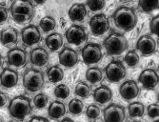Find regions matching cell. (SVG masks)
I'll return each instance as SVG.
<instances>
[{
	"instance_id": "6da1fadb",
	"label": "cell",
	"mask_w": 159,
	"mask_h": 122,
	"mask_svg": "<svg viewBox=\"0 0 159 122\" xmlns=\"http://www.w3.org/2000/svg\"><path fill=\"white\" fill-rule=\"evenodd\" d=\"M12 20L17 24H25L34 18L35 9L30 0H13L10 7Z\"/></svg>"
},
{
	"instance_id": "7a4b0ae2",
	"label": "cell",
	"mask_w": 159,
	"mask_h": 122,
	"mask_svg": "<svg viewBox=\"0 0 159 122\" xmlns=\"http://www.w3.org/2000/svg\"><path fill=\"white\" fill-rule=\"evenodd\" d=\"M112 19L114 25L125 32H129L134 29L138 20L135 11L127 6H122L116 9L112 14Z\"/></svg>"
},
{
	"instance_id": "3957f363",
	"label": "cell",
	"mask_w": 159,
	"mask_h": 122,
	"mask_svg": "<svg viewBox=\"0 0 159 122\" xmlns=\"http://www.w3.org/2000/svg\"><path fill=\"white\" fill-rule=\"evenodd\" d=\"M32 112L31 100L25 96L13 97L9 104V114L17 120H24Z\"/></svg>"
},
{
	"instance_id": "277c9868",
	"label": "cell",
	"mask_w": 159,
	"mask_h": 122,
	"mask_svg": "<svg viewBox=\"0 0 159 122\" xmlns=\"http://www.w3.org/2000/svg\"><path fill=\"white\" fill-rule=\"evenodd\" d=\"M103 45L107 54L112 56L122 54L129 47L127 38L119 33H111L109 35L105 38Z\"/></svg>"
},
{
	"instance_id": "5b68a950",
	"label": "cell",
	"mask_w": 159,
	"mask_h": 122,
	"mask_svg": "<svg viewBox=\"0 0 159 122\" xmlns=\"http://www.w3.org/2000/svg\"><path fill=\"white\" fill-rule=\"evenodd\" d=\"M45 84V78L43 73L37 69L30 68L23 74V85L25 89L31 93L40 91Z\"/></svg>"
},
{
	"instance_id": "8992f818",
	"label": "cell",
	"mask_w": 159,
	"mask_h": 122,
	"mask_svg": "<svg viewBox=\"0 0 159 122\" xmlns=\"http://www.w3.org/2000/svg\"><path fill=\"white\" fill-rule=\"evenodd\" d=\"M106 78L111 83H117L125 78L127 71L123 63L119 60H112L105 68Z\"/></svg>"
},
{
	"instance_id": "52a82bcc",
	"label": "cell",
	"mask_w": 159,
	"mask_h": 122,
	"mask_svg": "<svg viewBox=\"0 0 159 122\" xmlns=\"http://www.w3.org/2000/svg\"><path fill=\"white\" fill-rule=\"evenodd\" d=\"M81 56L85 64L93 65L102 59L103 54L100 45L96 43H89L83 47L81 51Z\"/></svg>"
},
{
	"instance_id": "ba28073f",
	"label": "cell",
	"mask_w": 159,
	"mask_h": 122,
	"mask_svg": "<svg viewBox=\"0 0 159 122\" xmlns=\"http://www.w3.org/2000/svg\"><path fill=\"white\" fill-rule=\"evenodd\" d=\"M65 37L69 44L79 46L88 39V34L84 27L75 24L66 30Z\"/></svg>"
},
{
	"instance_id": "9c48e42d",
	"label": "cell",
	"mask_w": 159,
	"mask_h": 122,
	"mask_svg": "<svg viewBox=\"0 0 159 122\" xmlns=\"http://www.w3.org/2000/svg\"><path fill=\"white\" fill-rule=\"evenodd\" d=\"M90 29L93 35L96 36L103 35L110 29L109 18L104 13H97L91 18L90 20Z\"/></svg>"
},
{
	"instance_id": "30bf717a",
	"label": "cell",
	"mask_w": 159,
	"mask_h": 122,
	"mask_svg": "<svg viewBox=\"0 0 159 122\" xmlns=\"http://www.w3.org/2000/svg\"><path fill=\"white\" fill-rule=\"evenodd\" d=\"M41 33L38 27L34 25H29L21 30V40L25 46L32 47L37 45L41 41Z\"/></svg>"
},
{
	"instance_id": "8fae6325",
	"label": "cell",
	"mask_w": 159,
	"mask_h": 122,
	"mask_svg": "<svg viewBox=\"0 0 159 122\" xmlns=\"http://www.w3.org/2000/svg\"><path fill=\"white\" fill-rule=\"evenodd\" d=\"M104 122H124L126 114L124 107L118 104H111L103 111Z\"/></svg>"
},
{
	"instance_id": "7c38bea8",
	"label": "cell",
	"mask_w": 159,
	"mask_h": 122,
	"mask_svg": "<svg viewBox=\"0 0 159 122\" xmlns=\"http://www.w3.org/2000/svg\"><path fill=\"white\" fill-rule=\"evenodd\" d=\"M138 81L144 89L153 90L158 84V73L154 69H145L139 74Z\"/></svg>"
},
{
	"instance_id": "4fadbf2b",
	"label": "cell",
	"mask_w": 159,
	"mask_h": 122,
	"mask_svg": "<svg viewBox=\"0 0 159 122\" xmlns=\"http://www.w3.org/2000/svg\"><path fill=\"white\" fill-rule=\"evenodd\" d=\"M136 49L143 56H150L156 51V42L151 35H142L136 43Z\"/></svg>"
},
{
	"instance_id": "5bb4252c",
	"label": "cell",
	"mask_w": 159,
	"mask_h": 122,
	"mask_svg": "<svg viewBox=\"0 0 159 122\" xmlns=\"http://www.w3.org/2000/svg\"><path fill=\"white\" fill-rule=\"evenodd\" d=\"M7 60L9 65L16 68H22L27 63V54L20 48H12L7 53Z\"/></svg>"
},
{
	"instance_id": "9a60e30c",
	"label": "cell",
	"mask_w": 159,
	"mask_h": 122,
	"mask_svg": "<svg viewBox=\"0 0 159 122\" xmlns=\"http://www.w3.org/2000/svg\"><path fill=\"white\" fill-rule=\"evenodd\" d=\"M119 93L122 98L126 101L136 98L140 93V89L137 83L134 80H127L119 87Z\"/></svg>"
},
{
	"instance_id": "2e32d148",
	"label": "cell",
	"mask_w": 159,
	"mask_h": 122,
	"mask_svg": "<svg viewBox=\"0 0 159 122\" xmlns=\"http://www.w3.org/2000/svg\"><path fill=\"white\" fill-rule=\"evenodd\" d=\"M59 63L66 68H74L77 65L79 58L77 53L71 48L65 47L58 54Z\"/></svg>"
},
{
	"instance_id": "e0dca14e",
	"label": "cell",
	"mask_w": 159,
	"mask_h": 122,
	"mask_svg": "<svg viewBox=\"0 0 159 122\" xmlns=\"http://www.w3.org/2000/svg\"><path fill=\"white\" fill-rule=\"evenodd\" d=\"M50 55L49 53L41 47H37L31 51L30 53V61L34 66L43 67L46 66L49 62Z\"/></svg>"
},
{
	"instance_id": "ac0fdd59",
	"label": "cell",
	"mask_w": 159,
	"mask_h": 122,
	"mask_svg": "<svg viewBox=\"0 0 159 122\" xmlns=\"http://www.w3.org/2000/svg\"><path fill=\"white\" fill-rule=\"evenodd\" d=\"M18 82V73L10 68H5L0 73V83L6 89L16 87Z\"/></svg>"
},
{
	"instance_id": "d6986e66",
	"label": "cell",
	"mask_w": 159,
	"mask_h": 122,
	"mask_svg": "<svg viewBox=\"0 0 159 122\" xmlns=\"http://www.w3.org/2000/svg\"><path fill=\"white\" fill-rule=\"evenodd\" d=\"M18 40V33L16 29L7 28L1 30L0 33V42L5 47H12Z\"/></svg>"
},
{
	"instance_id": "ffe728a7",
	"label": "cell",
	"mask_w": 159,
	"mask_h": 122,
	"mask_svg": "<svg viewBox=\"0 0 159 122\" xmlns=\"http://www.w3.org/2000/svg\"><path fill=\"white\" fill-rule=\"evenodd\" d=\"M87 8L86 5L82 3H75L71 5V7L69 10V17L73 22H81L83 21L87 16Z\"/></svg>"
},
{
	"instance_id": "44dd1931",
	"label": "cell",
	"mask_w": 159,
	"mask_h": 122,
	"mask_svg": "<svg viewBox=\"0 0 159 122\" xmlns=\"http://www.w3.org/2000/svg\"><path fill=\"white\" fill-rule=\"evenodd\" d=\"M112 98V92L107 86H100L93 92V99L99 104H106Z\"/></svg>"
},
{
	"instance_id": "7402d4cb",
	"label": "cell",
	"mask_w": 159,
	"mask_h": 122,
	"mask_svg": "<svg viewBox=\"0 0 159 122\" xmlns=\"http://www.w3.org/2000/svg\"><path fill=\"white\" fill-rule=\"evenodd\" d=\"M48 113H49V116L52 119H54V120L60 119L66 114V107L62 102L55 100L52 102L51 105L49 106Z\"/></svg>"
},
{
	"instance_id": "603a6c76",
	"label": "cell",
	"mask_w": 159,
	"mask_h": 122,
	"mask_svg": "<svg viewBox=\"0 0 159 122\" xmlns=\"http://www.w3.org/2000/svg\"><path fill=\"white\" fill-rule=\"evenodd\" d=\"M46 46L51 52L58 51L63 46V36L58 33H52L46 37Z\"/></svg>"
},
{
	"instance_id": "cb8c5ba5",
	"label": "cell",
	"mask_w": 159,
	"mask_h": 122,
	"mask_svg": "<svg viewBox=\"0 0 159 122\" xmlns=\"http://www.w3.org/2000/svg\"><path fill=\"white\" fill-rule=\"evenodd\" d=\"M47 76L50 82L58 83L64 78V71L58 65H53L48 69Z\"/></svg>"
},
{
	"instance_id": "d4e9b609",
	"label": "cell",
	"mask_w": 159,
	"mask_h": 122,
	"mask_svg": "<svg viewBox=\"0 0 159 122\" xmlns=\"http://www.w3.org/2000/svg\"><path fill=\"white\" fill-rule=\"evenodd\" d=\"M86 79L92 84L99 83L103 79V73L100 68L92 67L86 71Z\"/></svg>"
},
{
	"instance_id": "484cf974",
	"label": "cell",
	"mask_w": 159,
	"mask_h": 122,
	"mask_svg": "<svg viewBox=\"0 0 159 122\" xmlns=\"http://www.w3.org/2000/svg\"><path fill=\"white\" fill-rule=\"evenodd\" d=\"M128 112L132 118L142 117L145 112V107L141 102H134L129 105Z\"/></svg>"
},
{
	"instance_id": "4316f807",
	"label": "cell",
	"mask_w": 159,
	"mask_h": 122,
	"mask_svg": "<svg viewBox=\"0 0 159 122\" xmlns=\"http://www.w3.org/2000/svg\"><path fill=\"white\" fill-rule=\"evenodd\" d=\"M39 27L44 33H49L55 29L56 21L53 17L50 16V15H46V16H44L40 20Z\"/></svg>"
},
{
	"instance_id": "83f0119b",
	"label": "cell",
	"mask_w": 159,
	"mask_h": 122,
	"mask_svg": "<svg viewBox=\"0 0 159 122\" xmlns=\"http://www.w3.org/2000/svg\"><path fill=\"white\" fill-rule=\"evenodd\" d=\"M139 8L145 12H152L158 9L159 0H138Z\"/></svg>"
},
{
	"instance_id": "f1b7e54d",
	"label": "cell",
	"mask_w": 159,
	"mask_h": 122,
	"mask_svg": "<svg viewBox=\"0 0 159 122\" xmlns=\"http://www.w3.org/2000/svg\"><path fill=\"white\" fill-rule=\"evenodd\" d=\"M75 92V95L77 96L82 97V98H86V97L90 96V95H91V87L87 83L80 81L76 84Z\"/></svg>"
},
{
	"instance_id": "f546056e",
	"label": "cell",
	"mask_w": 159,
	"mask_h": 122,
	"mask_svg": "<svg viewBox=\"0 0 159 122\" xmlns=\"http://www.w3.org/2000/svg\"><path fill=\"white\" fill-rule=\"evenodd\" d=\"M84 109V104L80 99H71L69 103V111L75 115H79Z\"/></svg>"
},
{
	"instance_id": "4dcf8cb0",
	"label": "cell",
	"mask_w": 159,
	"mask_h": 122,
	"mask_svg": "<svg viewBox=\"0 0 159 122\" xmlns=\"http://www.w3.org/2000/svg\"><path fill=\"white\" fill-rule=\"evenodd\" d=\"M124 60L129 67H136L139 63V55L137 54V53L134 50L129 51L126 54Z\"/></svg>"
},
{
	"instance_id": "1f68e13d",
	"label": "cell",
	"mask_w": 159,
	"mask_h": 122,
	"mask_svg": "<svg viewBox=\"0 0 159 122\" xmlns=\"http://www.w3.org/2000/svg\"><path fill=\"white\" fill-rule=\"evenodd\" d=\"M54 96L59 99H66L70 96V89L65 84H58L54 88Z\"/></svg>"
},
{
	"instance_id": "d6a6232c",
	"label": "cell",
	"mask_w": 159,
	"mask_h": 122,
	"mask_svg": "<svg viewBox=\"0 0 159 122\" xmlns=\"http://www.w3.org/2000/svg\"><path fill=\"white\" fill-rule=\"evenodd\" d=\"M86 6L92 12H99L105 8L106 1L105 0H87Z\"/></svg>"
},
{
	"instance_id": "836d02e7",
	"label": "cell",
	"mask_w": 159,
	"mask_h": 122,
	"mask_svg": "<svg viewBox=\"0 0 159 122\" xmlns=\"http://www.w3.org/2000/svg\"><path fill=\"white\" fill-rule=\"evenodd\" d=\"M49 102V97L45 94H38L34 97V104L37 109L45 108Z\"/></svg>"
},
{
	"instance_id": "e575fe53",
	"label": "cell",
	"mask_w": 159,
	"mask_h": 122,
	"mask_svg": "<svg viewBox=\"0 0 159 122\" xmlns=\"http://www.w3.org/2000/svg\"><path fill=\"white\" fill-rule=\"evenodd\" d=\"M86 115H87V117H88L89 119H92V120L98 118L99 115H100L99 107H97L94 104L90 105L88 108H87V110H86Z\"/></svg>"
},
{
	"instance_id": "d590c367",
	"label": "cell",
	"mask_w": 159,
	"mask_h": 122,
	"mask_svg": "<svg viewBox=\"0 0 159 122\" xmlns=\"http://www.w3.org/2000/svg\"><path fill=\"white\" fill-rule=\"evenodd\" d=\"M158 23H159V16L158 15H155L154 17H152V19L151 20V23H150L151 33L152 35H158Z\"/></svg>"
},
{
	"instance_id": "8d00e7d4",
	"label": "cell",
	"mask_w": 159,
	"mask_h": 122,
	"mask_svg": "<svg viewBox=\"0 0 159 122\" xmlns=\"http://www.w3.org/2000/svg\"><path fill=\"white\" fill-rule=\"evenodd\" d=\"M158 105L157 104H151L148 107V115L151 118H158Z\"/></svg>"
},
{
	"instance_id": "74e56055",
	"label": "cell",
	"mask_w": 159,
	"mask_h": 122,
	"mask_svg": "<svg viewBox=\"0 0 159 122\" xmlns=\"http://www.w3.org/2000/svg\"><path fill=\"white\" fill-rule=\"evenodd\" d=\"M8 10L5 6H0V25L4 24L8 20Z\"/></svg>"
},
{
	"instance_id": "f35d334b",
	"label": "cell",
	"mask_w": 159,
	"mask_h": 122,
	"mask_svg": "<svg viewBox=\"0 0 159 122\" xmlns=\"http://www.w3.org/2000/svg\"><path fill=\"white\" fill-rule=\"evenodd\" d=\"M8 95L5 94L4 92H0V109L3 108V107L7 104L8 102Z\"/></svg>"
},
{
	"instance_id": "ab89813d",
	"label": "cell",
	"mask_w": 159,
	"mask_h": 122,
	"mask_svg": "<svg viewBox=\"0 0 159 122\" xmlns=\"http://www.w3.org/2000/svg\"><path fill=\"white\" fill-rule=\"evenodd\" d=\"M28 122H50V121L47 118L42 117V116H34Z\"/></svg>"
},
{
	"instance_id": "60d3db41",
	"label": "cell",
	"mask_w": 159,
	"mask_h": 122,
	"mask_svg": "<svg viewBox=\"0 0 159 122\" xmlns=\"http://www.w3.org/2000/svg\"><path fill=\"white\" fill-rule=\"evenodd\" d=\"M47 0H34V2L37 4V5H43L46 3Z\"/></svg>"
},
{
	"instance_id": "b9f144b4",
	"label": "cell",
	"mask_w": 159,
	"mask_h": 122,
	"mask_svg": "<svg viewBox=\"0 0 159 122\" xmlns=\"http://www.w3.org/2000/svg\"><path fill=\"white\" fill-rule=\"evenodd\" d=\"M60 122H75L73 119H70V118H68V117H66V118H64L63 120H61Z\"/></svg>"
},
{
	"instance_id": "7bdbcfd3",
	"label": "cell",
	"mask_w": 159,
	"mask_h": 122,
	"mask_svg": "<svg viewBox=\"0 0 159 122\" xmlns=\"http://www.w3.org/2000/svg\"><path fill=\"white\" fill-rule=\"evenodd\" d=\"M2 63H3V60H2V56H1V54H0V67L2 66Z\"/></svg>"
},
{
	"instance_id": "ee69618b",
	"label": "cell",
	"mask_w": 159,
	"mask_h": 122,
	"mask_svg": "<svg viewBox=\"0 0 159 122\" xmlns=\"http://www.w3.org/2000/svg\"><path fill=\"white\" fill-rule=\"evenodd\" d=\"M129 122H142V121H139V120H133V121H129Z\"/></svg>"
},
{
	"instance_id": "f6af8a7d",
	"label": "cell",
	"mask_w": 159,
	"mask_h": 122,
	"mask_svg": "<svg viewBox=\"0 0 159 122\" xmlns=\"http://www.w3.org/2000/svg\"><path fill=\"white\" fill-rule=\"evenodd\" d=\"M0 122H3V119L1 117H0Z\"/></svg>"
},
{
	"instance_id": "bcb514c9",
	"label": "cell",
	"mask_w": 159,
	"mask_h": 122,
	"mask_svg": "<svg viewBox=\"0 0 159 122\" xmlns=\"http://www.w3.org/2000/svg\"><path fill=\"white\" fill-rule=\"evenodd\" d=\"M153 122H159V120H158V118H157V120H154Z\"/></svg>"
},
{
	"instance_id": "7dc6e473",
	"label": "cell",
	"mask_w": 159,
	"mask_h": 122,
	"mask_svg": "<svg viewBox=\"0 0 159 122\" xmlns=\"http://www.w3.org/2000/svg\"><path fill=\"white\" fill-rule=\"evenodd\" d=\"M8 122H14V121H11V120H10V121H8Z\"/></svg>"
},
{
	"instance_id": "c3c4849f",
	"label": "cell",
	"mask_w": 159,
	"mask_h": 122,
	"mask_svg": "<svg viewBox=\"0 0 159 122\" xmlns=\"http://www.w3.org/2000/svg\"><path fill=\"white\" fill-rule=\"evenodd\" d=\"M10 1H11V2H12V1H13V0H10Z\"/></svg>"
}]
</instances>
